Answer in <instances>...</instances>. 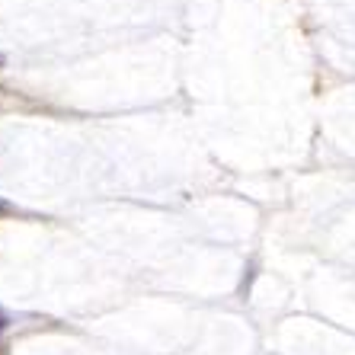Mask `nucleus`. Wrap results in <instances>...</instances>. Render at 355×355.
I'll return each instance as SVG.
<instances>
[{
    "mask_svg": "<svg viewBox=\"0 0 355 355\" xmlns=\"http://www.w3.org/2000/svg\"><path fill=\"white\" fill-rule=\"evenodd\" d=\"M0 67H3V58H0Z\"/></svg>",
    "mask_w": 355,
    "mask_h": 355,
    "instance_id": "obj_1",
    "label": "nucleus"
}]
</instances>
